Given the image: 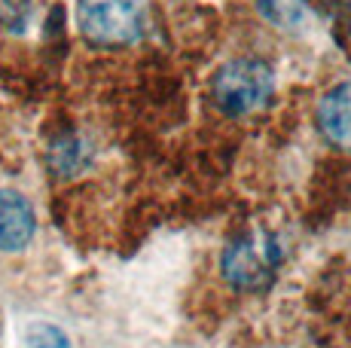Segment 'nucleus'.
Wrapping results in <instances>:
<instances>
[{
    "instance_id": "7",
    "label": "nucleus",
    "mask_w": 351,
    "mask_h": 348,
    "mask_svg": "<svg viewBox=\"0 0 351 348\" xmlns=\"http://www.w3.org/2000/svg\"><path fill=\"white\" fill-rule=\"evenodd\" d=\"M31 348H67V336L52 324H37L28 330Z\"/></svg>"
},
{
    "instance_id": "6",
    "label": "nucleus",
    "mask_w": 351,
    "mask_h": 348,
    "mask_svg": "<svg viewBox=\"0 0 351 348\" xmlns=\"http://www.w3.org/2000/svg\"><path fill=\"white\" fill-rule=\"evenodd\" d=\"M86 159H89V150H86V147L80 144L73 135L62 138L56 147H52V165H56V171H62V174H71V171L83 169Z\"/></svg>"
},
{
    "instance_id": "5",
    "label": "nucleus",
    "mask_w": 351,
    "mask_h": 348,
    "mask_svg": "<svg viewBox=\"0 0 351 348\" xmlns=\"http://www.w3.org/2000/svg\"><path fill=\"white\" fill-rule=\"evenodd\" d=\"M321 135L339 150H351V83H342L324 95L318 107Z\"/></svg>"
},
{
    "instance_id": "3",
    "label": "nucleus",
    "mask_w": 351,
    "mask_h": 348,
    "mask_svg": "<svg viewBox=\"0 0 351 348\" xmlns=\"http://www.w3.org/2000/svg\"><path fill=\"white\" fill-rule=\"evenodd\" d=\"M275 253L269 247H260L254 238L229 245L223 253V275L235 287H260L263 278L272 275Z\"/></svg>"
},
{
    "instance_id": "1",
    "label": "nucleus",
    "mask_w": 351,
    "mask_h": 348,
    "mask_svg": "<svg viewBox=\"0 0 351 348\" xmlns=\"http://www.w3.org/2000/svg\"><path fill=\"white\" fill-rule=\"evenodd\" d=\"M275 89L272 68L260 58H232L211 77V101L226 116H245L269 101Z\"/></svg>"
},
{
    "instance_id": "4",
    "label": "nucleus",
    "mask_w": 351,
    "mask_h": 348,
    "mask_svg": "<svg viewBox=\"0 0 351 348\" xmlns=\"http://www.w3.org/2000/svg\"><path fill=\"white\" fill-rule=\"evenodd\" d=\"M37 220L28 199L12 190H0V251H22L34 238Z\"/></svg>"
},
{
    "instance_id": "2",
    "label": "nucleus",
    "mask_w": 351,
    "mask_h": 348,
    "mask_svg": "<svg viewBox=\"0 0 351 348\" xmlns=\"http://www.w3.org/2000/svg\"><path fill=\"white\" fill-rule=\"evenodd\" d=\"M80 31L98 46H128L144 34L141 0H80Z\"/></svg>"
}]
</instances>
